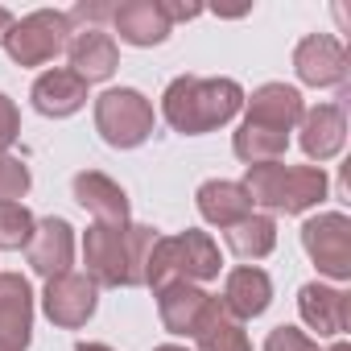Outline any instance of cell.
I'll return each instance as SVG.
<instances>
[{
    "label": "cell",
    "instance_id": "1",
    "mask_svg": "<svg viewBox=\"0 0 351 351\" xmlns=\"http://www.w3.org/2000/svg\"><path fill=\"white\" fill-rule=\"evenodd\" d=\"M153 244H157V232L145 223H124V228L91 223L83 236L87 277L95 285H108V289H136L149 277Z\"/></svg>",
    "mask_w": 351,
    "mask_h": 351
},
{
    "label": "cell",
    "instance_id": "2",
    "mask_svg": "<svg viewBox=\"0 0 351 351\" xmlns=\"http://www.w3.org/2000/svg\"><path fill=\"white\" fill-rule=\"evenodd\" d=\"M244 108V87L236 79H199V75H182L173 79L161 95V116L173 132L182 136H203L223 128L228 120H236V112Z\"/></svg>",
    "mask_w": 351,
    "mask_h": 351
},
{
    "label": "cell",
    "instance_id": "3",
    "mask_svg": "<svg viewBox=\"0 0 351 351\" xmlns=\"http://www.w3.org/2000/svg\"><path fill=\"white\" fill-rule=\"evenodd\" d=\"M240 186L248 191L252 207L285 211V215H302V211L318 207L326 199V191H330L322 165H281V161L248 165Z\"/></svg>",
    "mask_w": 351,
    "mask_h": 351
},
{
    "label": "cell",
    "instance_id": "4",
    "mask_svg": "<svg viewBox=\"0 0 351 351\" xmlns=\"http://www.w3.org/2000/svg\"><path fill=\"white\" fill-rule=\"evenodd\" d=\"M223 269V256H219V244L207 236V232H178V236H157L153 244V256H149V277L145 285L161 289L169 281H191V285H203V281H215Z\"/></svg>",
    "mask_w": 351,
    "mask_h": 351
},
{
    "label": "cell",
    "instance_id": "5",
    "mask_svg": "<svg viewBox=\"0 0 351 351\" xmlns=\"http://www.w3.org/2000/svg\"><path fill=\"white\" fill-rule=\"evenodd\" d=\"M95 128L112 149H136L153 136V104L136 87H112L95 99Z\"/></svg>",
    "mask_w": 351,
    "mask_h": 351
},
{
    "label": "cell",
    "instance_id": "6",
    "mask_svg": "<svg viewBox=\"0 0 351 351\" xmlns=\"http://www.w3.org/2000/svg\"><path fill=\"white\" fill-rule=\"evenodd\" d=\"M71 34H75V25H71L66 13L38 9V13L13 21V29L5 34V50H9V58L17 66H42V62H50V58H58L66 50Z\"/></svg>",
    "mask_w": 351,
    "mask_h": 351
},
{
    "label": "cell",
    "instance_id": "7",
    "mask_svg": "<svg viewBox=\"0 0 351 351\" xmlns=\"http://www.w3.org/2000/svg\"><path fill=\"white\" fill-rule=\"evenodd\" d=\"M302 248L322 277L351 281V219L343 211L310 215L302 223Z\"/></svg>",
    "mask_w": 351,
    "mask_h": 351
},
{
    "label": "cell",
    "instance_id": "8",
    "mask_svg": "<svg viewBox=\"0 0 351 351\" xmlns=\"http://www.w3.org/2000/svg\"><path fill=\"white\" fill-rule=\"evenodd\" d=\"M157 293V314H161V326L169 335H186L195 339L203 330V322L219 310V298H211L203 285H191V281H169Z\"/></svg>",
    "mask_w": 351,
    "mask_h": 351
},
{
    "label": "cell",
    "instance_id": "9",
    "mask_svg": "<svg viewBox=\"0 0 351 351\" xmlns=\"http://www.w3.org/2000/svg\"><path fill=\"white\" fill-rule=\"evenodd\" d=\"M99 306V285L87 277V273H62L54 281H46V293H42V310L54 326L62 330H79L87 326V318L95 314Z\"/></svg>",
    "mask_w": 351,
    "mask_h": 351
},
{
    "label": "cell",
    "instance_id": "10",
    "mask_svg": "<svg viewBox=\"0 0 351 351\" xmlns=\"http://www.w3.org/2000/svg\"><path fill=\"white\" fill-rule=\"evenodd\" d=\"M293 71H298V79L306 87H347L351 62H347V50H343L339 38L310 34L293 50Z\"/></svg>",
    "mask_w": 351,
    "mask_h": 351
},
{
    "label": "cell",
    "instance_id": "11",
    "mask_svg": "<svg viewBox=\"0 0 351 351\" xmlns=\"http://www.w3.org/2000/svg\"><path fill=\"white\" fill-rule=\"evenodd\" d=\"M34 339V289L21 273H0V351H25Z\"/></svg>",
    "mask_w": 351,
    "mask_h": 351
},
{
    "label": "cell",
    "instance_id": "12",
    "mask_svg": "<svg viewBox=\"0 0 351 351\" xmlns=\"http://www.w3.org/2000/svg\"><path fill=\"white\" fill-rule=\"evenodd\" d=\"M25 252H29L34 273H42L46 281H54V277L71 273V261H75V228L66 219H58V215H46V219H38L34 240H29Z\"/></svg>",
    "mask_w": 351,
    "mask_h": 351
},
{
    "label": "cell",
    "instance_id": "13",
    "mask_svg": "<svg viewBox=\"0 0 351 351\" xmlns=\"http://www.w3.org/2000/svg\"><path fill=\"white\" fill-rule=\"evenodd\" d=\"M244 108H248L244 120H252L261 128H277V132H293L302 124V112H306L302 91L289 87V83H265V87H256L252 95H244Z\"/></svg>",
    "mask_w": 351,
    "mask_h": 351
},
{
    "label": "cell",
    "instance_id": "14",
    "mask_svg": "<svg viewBox=\"0 0 351 351\" xmlns=\"http://www.w3.org/2000/svg\"><path fill=\"white\" fill-rule=\"evenodd\" d=\"M66 54H71V71L83 83H104L120 66V50L108 29H75L66 42Z\"/></svg>",
    "mask_w": 351,
    "mask_h": 351
},
{
    "label": "cell",
    "instance_id": "15",
    "mask_svg": "<svg viewBox=\"0 0 351 351\" xmlns=\"http://www.w3.org/2000/svg\"><path fill=\"white\" fill-rule=\"evenodd\" d=\"M75 203L83 211H91L95 223H104V228H124L128 223V195L120 191V182H112L99 169L75 173Z\"/></svg>",
    "mask_w": 351,
    "mask_h": 351
},
{
    "label": "cell",
    "instance_id": "16",
    "mask_svg": "<svg viewBox=\"0 0 351 351\" xmlns=\"http://www.w3.org/2000/svg\"><path fill=\"white\" fill-rule=\"evenodd\" d=\"M223 310L236 318V322H248V318H261L269 306H273V281L265 269L256 265H240L228 273L223 281Z\"/></svg>",
    "mask_w": 351,
    "mask_h": 351
},
{
    "label": "cell",
    "instance_id": "17",
    "mask_svg": "<svg viewBox=\"0 0 351 351\" xmlns=\"http://www.w3.org/2000/svg\"><path fill=\"white\" fill-rule=\"evenodd\" d=\"M347 310H351V302H347V293H343L339 285L310 281V285L298 289V314H302V322H306L310 330H318L322 339H335V335L347 330Z\"/></svg>",
    "mask_w": 351,
    "mask_h": 351
},
{
    "label": "cell",
    "instance_id": "18",
    "mask_svg": "<svg viewBox=\"0 0 351 351\" xmlns=\"http://www.w3.org/2000/svg\"><path fill=\"white\" fill-rule=\"evenodd\" d=\"M112 29L128 46H161L173 25L161 9V0H124L112 13Z\"/></svg>",
    "mask_w": 351,
    "mask_h": 351
},
{
    "label": "cell",
    "instance_id": "19",
    "mask_svg": "<svg viewBox=\"0 0 351 351\" xmlns=\"http://www.w3.org/2000/svg\"><path fill=\"white\" fill-rule=\"evenodd\" d=\"M347 141V116L339 104H318L302 112V149L310 161H330L343 153Z\"/></svg>",
    "mask_w": 351,
    "mask_h": 351
},
{
    "label": "cell",
    "instance_id": "20",
    "mask_svg": "<svg viewBox=\"0 0 351 351\" xmlns=\"http://www.w3.org/2000/svg\"><path fill=\"white\" fill-rule=\"evenodd\" d=\"M29 99H34V108H38L42 116L62 120V116H75V112L87 104V83H83L71 66H54V71L38 75Z\"/></svg>",
    "mask_w": 351,
    "mask_h": 351
},
{
    "label": "cell",
    "instance_id": "21",
    "mask_svg": "<svg viewBox=\"0 0 351 351\" xmlns=\"http://www.w3.org/2000/svg\"><path fill=\"white\" fill-rule=\"evenodd\" d=\"M195 203H199V215H203L211 228H223V232L252 215V199H248V191H244L240 182H223V178L203 182L199 195H195Z\"/></svg>",
    "mask_w": 351,
    "mask_h": 351
},
{
    "label": "cell",
    "instance_id": "22",
    "mask_svg": "<svg viewBox=\"0 0 351 351\" xmlns=\"http://www.w3.org/2000/svg\"><path fill=\"white\" fill-rule=\"evenodd\" d=\"M289 149V132H277V128H261L252 120H244L232 136V153L244 161V165H265V161H281Z\"/></svg>",
    "mask_w": 351,
    "mask_h": 351
},
{
    "label": "cell",
    "instance_id": "23",
    "mask_svg": "<svg viewBox=\"0 0 351 351\" xmlns=\"http://www.w3.org/2000/svg\"><path fill=\"white\" fill-rule=\"evenodd\" d=\"M228 248L240 261H265L277 248V219L252 211L248 219H240L236 228H228Z\"/></svg>",
    "mask_w": 351,
    "mask_h": 351
},
{
    "label": "cell",
    "instance_id": "24",
    "mask_svg": "<svg viewBox=\"0 0 351 351\" xmlns=\"http://www.w3.org/2000/svg\"><path fill=\"white\" fill-rule=\"evenodd\" d=\"M195 351H252V343H248V335H244V322H236L228 310H223V302H219V310L203 322V330L195 335Z\"/></svg>",
    "mask_w": 351,
    "mask_h": 351
},
{
    "label": "cell",
    "instance_id": "25",
    "mask_svg": "<svg viewBox=\"0 0 351 351\" xmlns=\"http://www.w3.org/2000/svg\"><path fill=\"white\" fill-rule=\"evenodd\" d=\"M38 219L29 215L25 203H0V252H17L29 248Z\"/></svg>",
    "mask_w": 351,
    "mask_h": 351
},
{
    "label": "cell",
    "instance_id": "26",
    "mask_svg": "<svg viewBox=\"0 0 351 351\" xmlns=\"http://www.w3.org/2000/svg\"><path fill=\"white\" fill-rule=\"evenodd\" d=\"M29 169L17 161V157H9V153H0V203H21L25 195H29Z\"/></svg>",
    "mask_w": 351,
    "mask_h": 351
},
{
    "label": "cell",
    "instance_id": "27",
    "mask_svg": "<svg viewBox=\"0 0 351 351\" xmlns=\"http://www.w3.org/2000/svg\"><path fill=\"white\" fill-rule=\"evenodd\" d=\"M265 351H322V347L298 326H273L265 339Z\"/></svg>",
    "mask_w": 351,
    "mask_h": 351
},
{
    "label": "cell",
    "instance_id": "28",
    "mask_svg": "<svg viewBox=\"0 0 351 351\" xmlns=\"http://www.w3.org/2000/svg\"><path fill=\"white\" fill-rule=\"evenodd\" d=\"M17 136H21V112L5 91H0V153H9V145Z\"/></svg>",
    "mask_w": 351,
    "mask_h": 351
},
{
    "label": "cell",
    "instance_id": "29",
    "mask_svg": "<svg viewBox=\"0 0 351 351\" xmlns=\"http://www.w3.org/2000/svg\"><path fill=\"white\" fill-rule=\"evenodd\" d=\"M112 13H116V5H108V0H83V5H75L66 17H71V25L87 21V29H99V21H112Z\"/></svg>",
    "mask_w": 351,
    "mask_h": 351
},
{
    "label": "cell",
    "instance_id": "30",
    "mask_svg": "<svg viewBox=\"0 0 351 351\" xmlns=\"http://www.w3.org/2000/svg\"><path fill=\"white\" fill-rule=\"evenodd\" d=\"M161 9H165L169 25H173V21H191V17H199V13H203L199 5H173V0H161Z\"/></svg>",
    "mask_w": 351,
    "mask_h": 351
},
{
    "label": "cell",
    "instance_id": "31",
    "mask_svg": "<svg viewBox=\"0 0 351 351\" xmlns=\"http://www.w3.org/2000/svg\"><path fill=\"white\" fill-rule=\"evenodd\" d=\"M13 29V13L9 9H0V46H5V34Z\"/></svg>",
    "mask_w": 351,
    "mask_h": 351
},
{
    "label": "cell",
    "instance_id": "32",
    "mask_svg": "<svg viewBox=\"0 0 351 351\" xmlns=\"http://www.w3.org/2000/svg\"><path fill=\"white\" fill-rule=\"evenodd\" d=\"M75 351H112V347H108V343H79Z\"/></svg>",
    "mask_w": 351,
    "mask_h": 351
},
{
    "label": "cell",
    "instance_id": "33",
    "mask_svg": "<svg viewBox=\"0 0 351 351\" xmlns=\"http://www.w3.org/2000/svg\"><path fill=\"white\" fill-rule=\"evenodd\" d=\"M153 351H186V347H178V343H161V347H153Z\"/></svg>",
    "mask_w": 351,
    "mask_h": 351
},
{
    "label": "cell",
    "instance_id": "34",
    "mask_svg": "<svg viewBox=\"0 0 351 351\" xmlns=\"http://www.w3.org/2000/svg\"><path fill=\"white\" fill-rule=\"evenodd\" d=\"M326 351H351V347H347V343H343V339H339V343H330V347H326Z\"/></svg>",
    "mask_w": 351,
    "mask_h": 351
}]
</instances>
